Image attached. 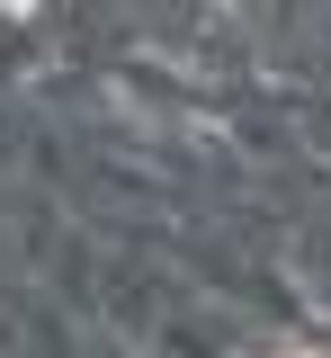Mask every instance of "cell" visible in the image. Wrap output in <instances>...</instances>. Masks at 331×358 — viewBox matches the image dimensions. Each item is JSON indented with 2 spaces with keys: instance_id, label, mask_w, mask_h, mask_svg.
I'll return each mask as SVG.
<instances>
[{
  "instance_id": "obj_1",
  "label": "cell",
  "mask_w": 331,
  "mask_h": 358,
  "mask_svg": "<svg viewBox=\"0 0 331 358\" xmlns=\"http://www.w3.org/2000/svg\"><path fill=\"white\" fill-rule=\"evenodd\" d=\"M295 358H314V350H295Z\"/></svg>"
}]
</instances>
